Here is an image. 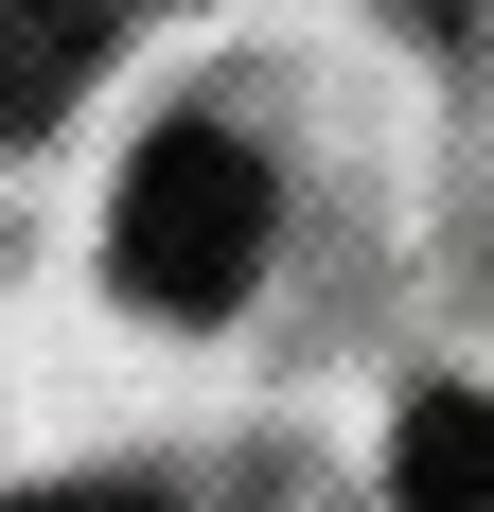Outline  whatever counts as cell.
<instances>
[{
	"mask_svg": "<svg viewBox=\"0 0 494 512\" xmlns=\"http://www.w3.org/2000/svg\"><path fill=\"white\" fill-rule=\"evenodd\" d=\"M36 18H71V0H36Z\"/></svg>",
	"mask_w": 494,
	"mask_h": 512,
	"instance_id": "277c9868",
	"label": "cell"
},
{
	"mask_svg": "<svg viewBox=\"0 0 494 512\" xmlns=\"http://www.w3.org/2000/svg\"><path fill=\"white\" fill-rule=\"evenodd\" d=\"M389 495L406 512H494V389H424V407H406Z\"/></svg>",
	"mask_w": 494,
	"mask_h": 512,
	"instance_id": "7a4b0ae2",
	"label": "cell"
},
{
	"mask_svg": "<svg viewBox=\"0 0 494 512\" xmlns=\"http://www.w3.org/2000/svg\"><path fill=\"white\" fill-rule=\"evenodd\" d=\"M106 265H124L142 301H177V318L247 301V265H265V159H247L230 124H159V142L124 159V212H106Z\"/></svg>",
	"mask_w": 494,
	"mask_h": 512,
	"instance_id": "6da1fadb",
	"label": "cell"
},
{
	"mask_svg": "<svg viewBox=\"0 0 494 512\" xmlns=\"http://www.w3.org/2000/svg\"><path fill=\"white\" fill-rule=\"evenodd\" d=\"M36 512H177V495H36Z\"/></svg>",
	"mask_w": 494,
	"mask_h": 512,
	"instance_id": "3957f363",
	"label": "cell"
}]
</instances>
